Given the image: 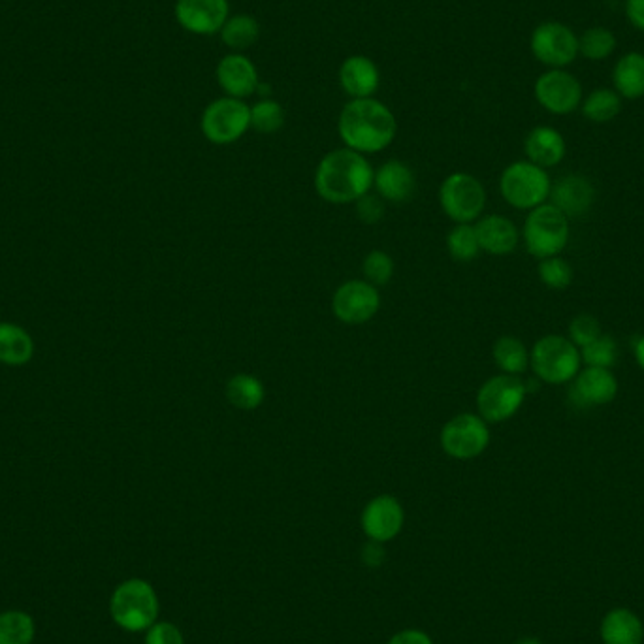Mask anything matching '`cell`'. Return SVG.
<instances>
[{
	"mask_svg": "<svg viewBox=\"0 0 644 644\" xmlns=\"http://www.w3.org/2000/svg\"><path fill=\"white\" fill-rule=\"evenodd\" d=\"M176 19L183 31L196 36H213L221 33L230 17L228 0H178Z\"/></svg>",
	"mask_w": 644,
	"mask_h": 644,
	"instance_id": "cell-14",
	"label": "cell"
},
{
	"mask_svg": "<svg viewBox=\"0 0 644 644\" xmlns=\"http://www.w3.org/2000/svg\"><path fill=\"white\" fill-rule=\"evenodd\" d=\"M516 644H541V641H537V639H522V641H518Z\"/></svg>",
	"mask_w": 644,
	"mask_h": 644,
	"instance_id": "cell-44",
	"label": "cell"
},
{
	"mask_svg": "<svg viewBox=\"0 0 644 644\" xmlns=\"http://www.w3.org/2000/svg\"><path fill=\"white\" fill-rule=\"evenodd\" d=\"M494 362L507 375H520L530 368V351L515 336H501L492 349Z\"/></svg>",
	"mask_w": 644,
	"mask_h": 644,
	"instance_id": "cell-28",
	"label": "cell"
},
{
	"mask_svg": "<svg viewBox=\"0 0 644 644\" xmlns=\"http://www.w3.org/2000/svg\"><path fill=\"white\" fill-rule=\"evenodd\" d=\"M635 358H637V364L641 366V370H644V336L635 341Z\"/></svg>",
	"mask_w": 644,
	"mask_h": 644,
	"instance_id": "cell-43",
	"label": "cell"
},
{
	"mask_svg": "<svg viewBox=\"0 0 644 644\" xmlns=\"http://www.w3.org/2000/svg\"><path fill=\"white\" fill-rule=\"evenodd\" d=\"M537 274L550 289L564 290L573 283V268L562 257L543 258L539 262Z\"/></svg>",
	"mask_w": 644,
	"mask_h": 644,
	"instance_id": "cell-35",
	"label": "cell"
},
{
	"mask_svg": "<svg viewBox=\"0 0 644 644\" xmlns=\"http://www.w3.org/2000/svg\"><path fill=\"white\" fill-rule=\"evenodd\" d=\"M533 57L548 68H565L579 55V36L564 23L547 21L535 27L530 40Z\"/></svg>",
	"mask_w": 644,
	"mask_h": 644,
	"instance_id": "cell-11",
	"label": "cell"
},
{
	"mask_svg": "<svg viewBox=\"0 0 644 644\" xmlns=\"http://www.w3.org/2000/svg\"><path fill=\"white\" fill-rule=\"evenodd\" d=\"M362 274H364V279L371 283L373 287L387 285V283H390L392 275H394V260L385 251L375 249L364 258Z\"/></svg>",
	"mask_w": 644,
	"mask_h": 644,
	"instance_id": "cell-36",
	"label": "cell"
},
{
	"mask_svg": "<svg viewBox=\"0 0 644 644\" xmlns=\"http://www.w3.org/2000/svg\"><path fill=\"white\" fill-rule=\"evenodd\" d=\"M552 206L564 213L565 217H582L594 206L596 189L590 179L582 176H565L550 187Z\"/></svg>",
	"mask_w": 644,
	"mask_h": 644,
	"instance_id": "cell-19",
	"label": "cell"
},
{
	"mask_svg": "<svg viewBox=\"0 0 644 644\" xmlns=\"http://www.w3.org/2000/svg\"><path fill=\"white\" fill-rule=\"evenodd\" d=\"M481 251L503 257L513 253L520 240L515 223L503 215H486L475 225Z\"/></svg>",
	"mask_w": 644,
	"mask_h": 644,
	"instance_id": "cell-21",
	"label": "cell"
},
{
	"mask_svg": "<svg viewBox=\"0 0 644 644\" xmlns=\"http://www.w3.org/2000/svg\"><path fill=\"white\" fill-rule=\"evenodd\" d=\"M524 151H526L528 161L541 166V168H552L564 161V136L552 127H535L526 136Z\"/></svg>",
	"mask_w": 644,
	"mask_h": 644,
	"instance_id": "cell-22",
	"label": "cell"
},
{
	"mask_svg": "<svg viewBox=\"0 0 644 644\" xmlns=\"http://www.w3.org/2000/svg\"><path fill=\"white\" fill-rule=\"evenodd\" d=\"M616 49V36L605 27H592L579 38V53L588 61H605Z\"/></svg>",
	"mask_w": 644,
	"mask_h": 644,
	"instance_id": "cell-31",
	"label": "cell"
},
{
	"mask_svg": "<svg viewBox=\"0 0 644 644\" xmlns=\"http://www.w3.org/2000/svg\"><path fill=\"white\" fill-rule=\"evenodd\" d=\"M362 562L368 567H379V565L383 564L385 562L383 543L370 541L368 545H364V548H362Z\"/></svg>",
	"mask_w": 644,
	"mask_h": 644,
	"instance_id": "cell-40",
	"label": "cell"
},
{
	"mask_svg": "<svg viewBox=\"0 0 644 644\" xmlns=\"http://www.w3.org/2000/svg\"><path fill=\"white\" fill-rule=\"evenodd\" d=\"M373 187L383 200L402 204L415 193L417 179L405 162L387 161L375 172Z\"/></svg>",
	"mask_w": 644,
	"mask_h": 644,
	"instance_id": "cell-20",
	"label": "cell"
},
{
	"mask_svg": "<svg viewBox=\"0 0 644 644\" xmlns=\"http://www.w3.org/2000/svg\"><path fill=\"white\" fill-rule=\"evenodd\" d=\"M356 213L358 219L366 225H375L385 215V204L379 194H364L360 200H356Z\"/></svg>",
	"mask_w": 644,
	"mask_h": 644,
	"instance_id": "cell-38",
	"label": "cell"
},
{
	"mask_svg": "<svg viewBox=\"0 0 644 644\" xmlns=\"http://www.w3.org/2000/svg\"><path fill=\"white\" fill-rule=\"evenodd\" d=\"M338 80L345 95H349L351 100H358L371 98L377 93L381 85V74L370 57L351 55L339 66Z\"/></svg>",
	"mask_w": 644,
	"mask_h": 644,
	"instance_id": "cell-18",
	"label": "cell"
},
{
	"mask_svg": "<svg viewBox=\"0 0 644 644\" xmlns=\"http://www.w3.org/2000/svg\"><path fill=\"white\" fill-rule=\"evenodd\" d=\"M145 644H185L183 633L170 622H155L147 629Z\"/></svg>",
	"mask_w": 644,
	"mask_h": 644,
	"instance_id": "cell-39",
	"label": "cell"
},
{
	"mask_svg": "<svg viewBox=\"0 0 644 644\" xmlns=\"http://www.w3.org/2000/svg\"><path fill=\"white\" fill-rule=\"evenodd\" d=\"M283 125H285V110L277 100L262 98L255 106H251V129L257 130L260 134H274L277 130L283 129Z\"/></svg>",
	"mask_w": 644,
	"mask_h": 644,
	"instance_id": "cell-33",
	"label": "cell"
},
{
	"mask_svg": "<svg viewBox=\"0 0 644 644\" xmlns=\"http://www.w3.org/2000/svg\"><path fill=\"white\" fill-rule=\"evenodd\" d=\"M33 338L16 324H0V362L6 366H23L33 358Z\"/></svg>",
	"mask_w": 644,
	"mask_h": 644,
	"instance_id": "cell-25",
	"label": "cell"
},
{
	"mask_svg": "<svg viewBox=\"0 0 644 644\" xmlns=\"http://www.w3.org/2000/svg\"><path fill=\"white\" fill-rule=\"evenodd\" d=\"M439 204L456 225H471L483 215V183L466 172H454L439 187Z\"/></svg>",
	"mask_w": 644,
	"mask_h": 644,
	"instance_id": "cell-8",
	"label": "cell"
},
{
	"mask_svg": "<svg viewBox=\"0 0 644 644\" xmlns=\"http://www.w3.org/2000/svg\"><path fill=\"white\" fill-rule=\"evenodd\" d=\"M614 91L622 98L637 100L644 97V55L639 51L626 53L612 70Z\"/></svg>",
	"mask_w": 644,
	"mask_h": 644,
	"instance_id": "cell-23",
	"label": "cell"
},
{
	"mask_svg": "<svg viewBox=\"0 0 644 644\" xmlns=\"http://www.w3.org/2000/svg\"><path fill=\"white\" fill-rule=\"evenodd\" d=\"M388 644H434L432 639L419 629H405L402 633L394 635Z\"/></svg>",
	"mask_w": 644,
	"mask_h": 644,
	"instance_id": "cell-42",
	"label": "cell"
},
{
	"mask_svg": "<svg viewBox=\"0 0 644 644\" xmlns=\"http://www.w3.org/2000/svg\"><path fill=\"white\" fill-rule=\"evenodd\" d=\"M113 622L125 631H147L159 616V597L144 579L121 582L110 599Z\"/></svg>",
	"mask_w": 644,
	"mask_h": 644,
	"instance_id": "cell-3",
	"label": "cell"
},
{
	"mask_svg": "<svg viewBox=\"0 0 644 644\" xmlns=\"http://www.w3.org/2000/svg\"><path fill=\"white\" fill-rule=\"evenodd\" d=\"M526 385L518 375L490 377L477 394V409L486 422H505L515 417L526 400Z\"/></svg>",
	"mask_w": 644,
	"mask_h": 644,
	"instance_id": "cell-9",
	"label": "cell"
},
{
	"mask_svg": "<svg viewBox=\"0 0 644 644\" xmlns=\"http://www.w3.org/2000/svg\"><path fill=\"white\" fill-rule=\"evenodd\" d=\"M381 307V294L366 279H351L343 283L332 296V313L338 321L349 326L370 322Z\"/></svg>",
	"mask_w": 644,
	"mask_h": 644,
	"instance_id": "cell-12",
	"label": "cell"
},
{
	"mask_svg": "<svg viewBox=\"0 0 644 644\" xmlns=\"http://www.w3.org/2000/svg\"><path fill=\"white\" fill-rule=\"evenodd\" d=\"M338 132L345 147L370 155L387 149L398 134V121L387 104L377 98H358L343 106Z\"/></svg>",
	"mask_w": 644,
	"mask_h": 644,
	"instance_id": "cell-1",
	"label": "cell"
},
{
	"mask_svg": "<svg viewBox=\"0 0 644 644\" xmlns=\"http://www.w3.org/2000/svg\"><path fill=\"white\" fill-rule=\"evenodd\" d=\"M221 40L226 48L234 53H243L245 49L253 48L260 38V23L253 16L236 14L225 21L221 29Z\"/></svg>",
	"mask_w": 644,
	"mask_h": 644,
	"instance_id": "cell-27",
	"label": "cell"
},
{
	"mask_svg": "<svg viewBox=\"0 0 644 644\" xmlns=\"http://www.w3.org/2000/svg\"><path fill=\"white\" fill-rule=\"evenodd\" d=\"M375 170L366 155L349 147L322 157L315 170V191L330 204H353L373 187Z\"/></svg>",
	"mask_w": 644,
	"mask_h": 644,
	"instance_id": "cell-2",
	"label": "cell"
},
{
	"mask_svg": "<svg viewBox=\"0 0 644 644\" xmlns=\"http://www.w3.org/2000/svg\"><path fill=\"white\" fill-rule=\"evenodd\" d=\"M225 392L226 400L242 411H255L266 398V388L262 381L249 373H238L228 379Z\"/></svg>",
	"mask_w": 644,
	"mask_h": 644,
	"instance_id": "cell-26",
	"label": "cell"
},
{
	"mask_svg": "<svg viewBox=\"0 0 644 644\" xmlns=\"http://www.w3.org/2000/svg\"><path fill=\"white\" fill-rule=\"evenodd\" d=\"M618 381L611 370L605 368H586L575 377L569 398L575 407L588 409L597 405H607L616 398Z\"/></svg>",
	"mask_w": 644,
	"mask_h": 644,
	"instance_id": "cell-17",
	"label": "cell"
},
{
	"mask_svg": "<svg viewBox=\"0 0 644 644\" xmlns=\"http://www.w3.org/2000/svg\"><path fill=\"white\" fill-rule=\"evenodd\" d=\"M533 95L547 112L567 115L582 104V85L564 68H550L535 81Z\"/></svg>",
	"mask_w": 644,
	"mask_h": 644,
	"instance_id": "cell-13",
	"label": "cell"
},
{
	"mask_svg": "<svg viewBox=\"0 0 644 644\" xmlns=\"http://www.w3.org/2000/svg\"><path fill=\"white\" fill-rule=\"evenodd\" d=\"M449 253L456 262H471L479 257L481 245L477 238L475 225H456L447 236Z\"/></svg>",
	"mask_w": 644,
	"mask_h": 644,
	"instance_id": "cell-32",
	"label": "cell"
},
{
	"mask_svg": "<svg viewBox=\"0 0 644 644\" xmlns=\"http://www.w3.org/2000/svg\"><path fill=\"white\" fill-rule=\"evenodd\" d=\"M601 639L605 644H643V622L635 612L614 609L601 624Z\"/></svg>",
	"mask_w": 644,
	"mask_h": 644,
	"instance_id": "cell-24",
	"label": "cell"
},
{
	"mask_svg": "<svg viewBox=\"0 0 644 644\" xmlns=\"http://www.w3.org/2000/svg\"><path fill=\"white\" fill-rule=\"evenodd\" d=\"M200 129L211 144H234L251 129V106L240 98H215L202 113Z\"/></svg>",
	"mask_w": 644,
	"mask_h": 644,
	"instance_id": "cell-7",
	"label": "cell"
},
{
	"mask_svg": "<svg viewBox=\"0 0 644 644\" xmlns=\"http://www.w3.org/2000/svg\"><path fill=\"white\" fill-rule=\"evenodd\" d=\"M582 113L592 123H609L622 110V97L612 89H596L582 100Z\"/></svg>",
	"mask_w": 644,
	"mask_h": 644,
	"instance_id": "cell-30",
	"label": "cell"
},
{
	"mask_svg": "<svg viewBox=\"0 0 644 644\" xmlns=\"http://www.w3.org/2000/svg\"><path fill=\"white\" fill-rule=\"evenodd\" d=\"M616 356H618V347H616V341L609 334H601L596 341L582 347V351H580V360L588 368L611 370L616 362Z\"/></svg>",
	"mask_w": 644,
	"mask_h": 644,
	"instance_id": "cell-34",
	"label": "cell"
},
{
	"mask_svg": "<svg viewBox=\"0 0 644 644\" xmlns=\"http://www.w3.org/2000/svg\"><path fill=\"white\" fill-rule=\"evenodd\" d=\"M579 347L564 336H545L533 345L530 366L533 373L548 385H564L580 371Z\"/></svg>",
	"mask_w": 644,
	"mask_h": 644,
	"instance_id": "cell-4",
	"label": "cell"
},
{
	"mask_svg": "<svg viewBox=\"0 0 644 644\" xmlns=\"http://www.w3.org/2000/svg\"><path fill=\"white\" fill-rule=\"evenodd\" d=\"M215 80L223 89L225 97L245 100L255 95L260 87L255 63L243 53H228L215 68Z\"/></svg>",
	"mask_w": 644,
	"mask_h": 644,
	"instance_id": "cell-15",
	"label": "cell"
},
{
	"mask_svg": "<svg viewBox=\"0 0 644 644\" xmlns=\"http://www.w3.org/2000/svg\"><path fill=\"white\" fill-rule=\"evenodd\" d=\"M36 624L29 612H0V644H33Z\"/></svg>",
	"mask_w": 644,
	"mask_h": 644,
	"instance_id": "cell-29",
	"label": "cell"
},
{
	"mask_svg": "<svg viewBox=\"0 0 644 644\" xmlns=\"http://www.w3.org/2000/svg\"><path fill=\"white\" fill-rule=\"evenodd\" d=\"M626 17L637 31L644 33V0H626Z\"/></svg>",
	"mask_w": 644,
	"mask_h": 644,
	"instance_id": "cell-41",
	"label": "cell"
},
{
	"mask_svg": "<svg viewBox=\"0 0 644 644\" xmlns=\"http://www.w3.org/2000/svg\"><path fill=\"white\" fill-rule=\"evenodd\" d=\"M524 242L532 257H558L569 242V219L552 204L535 208L524 223Z\"/></svg>",
	"mask_w": 644,
	"mask_h": 644,
	"instance_id": "cell-6",
	"label": "cell"
},
{
	"mask_svg": "<svg viewBox=\"0 0 644 644\" xmlns=\"http://www.w3.org/2000/svg\"><path fill=\"white\" fill-rule=\"evenodd\" d=\"M601 334H603L601 324L594 315H588V313H582L579 317H575L569 324V339L580 349L590 345L592 341H596Z\"/></svg>",
	"mask_w": 644,
	"mask_h": 644,
	"instance_id": "cell-37",
	"label": "cell"
},
{
	"mask_svg": "<svg viewBox=\"0 0 644 644\" xmlns=\"http://www.w3.org/2000/svg\"><path fill=\"white\" fill-rule=\"evenodd\" d=\"M441 449L454 460H473L490 445V428L481 415L462 413L452 417L441 430Z\"/></svg>",
	"mask_w": 644,
	"mask_h": 644,
	"instance_id": "cell-10",
	"label": "cell"
},
{
	"mask_svg": "<svg viewBox=\"0 0 644 644\" xmlns=\"http://www.w3.org/2000/svg\"><path fill=\"white\" fill-rule=\"evenodd\" d=\"M403 507L394 496H377L366 505L362 513V530L371 541L387 543L402 532Z\"/></svg>",
	"mask_w": 644,
	"mask_h": 644,
	"instance_id": "cell-16",
	"label": "cell"
},
{
	"mask_svg": "<svg viewBox=\"0 0 644 644\" xmlns=\"http://www.w3.org/2000/svg\"><path fill=\"white\" fill-rule=\"evenodd\" d=\"M550 178L545 168L530 161L513 162L503 170L501 196L516 210H535L550 196Z\"/></svg>",
	"mask_w": 644,
	"mask_h": 644,
	"instance_id": "cell-5",
	"label": "cell"
}]
</instances>
